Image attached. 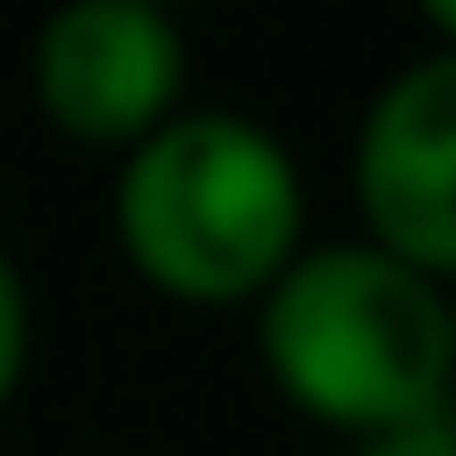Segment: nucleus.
<instances>
[{
    "mask_svg": "<svg viewBox=\"0 0 456 456\" xmlns=\"http://www.w3.org/2000/svg\"><path fill=\"white\" fill-rule=\"evenodd\" d=\"M305 178L262 118L178 110L118 161V245L178 305H245L296 262Z\"/></svg>",
    "mask_w": 456,
    "mask_h": 456,
    "instance_id": "nucleus-2",
    "label": "nucleus"
},
{
    "mask_svg": "<svg viewBox=\"0 0 456 456\" xmlns=\"http://www.w3.org/2000/svg\"><path fill=\"white\" fill-rule=\"evenodd\" d=\"M423 34H431V51H456V0H431V9H423Z\"/></svg>",
    "mask_w": 456,
    "mask_h": 456,
    "instance_id": "nucleus-7",
    "label": "nucleus"
},
{
    "mask_svg": "<svg viewBox=\"0 0 456 456\" xmlns=\"http://www.w3.org/2000/svg\"><path fill=\"white\" fill-rule=\"evenodd\" d=\"M262 363L279 397L346 440H380L448 414L456 313L440 279L380 245H313L262 288Z\"/></svg>",
    "mask_w": 456,
    "mask_h": 456,
    "instance_id": "nucleus-1",
    "label": "nucleus"
},
{
    "mask_svg": "<svg viewBox=\"0 0 456 456\" xmlns=\"http://www.w3.org/2000/svg\"><path fill=\"white\" fill-rule=\"evenodd\" d=\"M26 338H34V313H26V279H17V262L0 254V406H9L17 372H26Z\"/></svg>",
    "mask_w": 456,
    "mask_h": 456,
    "instance_id": "nucleus-5",
    "label": "nucleus"
},
{
    "mask_svg": "<svg viewBox=\"0 0 456 456\" xmlns=\"http://www.w3.org/2000/svg\"><path fill=\"white\" fill-rule=\"evenodd\" d=\"M355 203L389 262L456 279V51H423L372 94L355 135Z\"/></svg>",
    "mask_w": 456,
    "mask_h": 456,
    "instance_id": "nucleus-4",
    "label": "nucleus"
},
{
    "mask_svg": "<svg viewBox=\"0 0 456 456\" xmlns=\"http://www.w3.org/2000/svg\"><path fill=\"white\" fill-rule=\"evenodd\" d=\"M346 456H456V414H431V423L380 431V440H355Z\"/></svg>",
    "mask_w": 456,
    "mask_h": 456,
    "instance_id": "nucleus-6",
    "label": "nucleus"
},
{
    "mask_svg": "<svg viewBox=\"0 0 456 456\" xmlns=\"http://www.w3.org/2000/svg\"><path fill=\"white\" fill-rule=\"evenodd\" d=\"M186 34L144 0H77L34 34V102L68 144L135 152L161 118H178Z\"/></svg>",
    "mask_w": 456,
    "mask_h": 456,
    "instance_id": "nucleus-3",
    "label": "nucleus"
}]
</instances>
